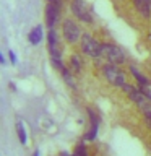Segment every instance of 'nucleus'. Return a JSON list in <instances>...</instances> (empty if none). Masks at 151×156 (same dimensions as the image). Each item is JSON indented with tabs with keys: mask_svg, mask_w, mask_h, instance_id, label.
<instances>
[{
	"mask_svg": "<svg viewBox=\"0 0 151 156\" xmlns=\"http://www.w3.org/2000/svg\"><path fill=\"white\" fill-rule=\"evenodd\" d=\"M81 52L88 57H101L102 55V44H99L91 34H83L81 36Z\"/></svg>",
	"mask_w": 151,
	"mask_h": 156,
	"instance_id": "f257e3e1",
	"label": "nucleus"
},
{
	"mask_svg": "<svg viewBox=\"0 0 151 156\" xmlns=\"http://www.w3.org/2000/svg\"><path fill=\"white\" fill-rule=\"evenodd\" d=\"M51 49V60H52V65L57 68V70H63V63H62V54L60 51H58V47L57 46H52V47H49Z\"/></svg>",
	"mask_w": 151,
	"mask_h": 156,
	"instance_id": "1a4fd4ad",
	"label": "nucleus"
},
{
	"mask_svg": "<svg viewBox=\"0 0 151 156\" xmlns=\"http://www.w3.org/2000/svg\"><path fill=\"white\" fill-rule=\"evenodd\" d=\"M62 31H63V39L68 44H76L78 41H81V29L78 26V23L73 21L72 18H67L63 21Z\"/></svg>",
	"mask_w": 151,
	"mask_h": 156,
	"instance_id": "7ed1b4c3",
	"label": "nucleus"
},
{
	"mask_svg": "<svg viewBox=\"0 0 151 156\" xmlns=\"http://www.w3.org/2000/svg\"><path fill=\"white\" fill-rule=\"evenodd\" d=\"M102 57H106L111 63H117V65L125 62L124 51L114 44H102Z\"/></svg>",
	"mask_w": 151,
	"mask_h": 156,
	"instance_id": "39448f33",
	"label": "nucleus"
},
{
	"mask_svg": "<svg viewBox=\"0 0 151 156\" xmlns=\"http://www.w3.org/2000/svg\"><path fill=\"white\" fill-rule=\"evenodd\" d=\"M104 76L112 86H124L125 85V73L117 67V63H109L104 67Z\"/></svg>",
	"mask_w": 151,
	"mask_h": 156,
	"instance_id": "20e7f679",
	"label": "nucleus"
},
{
	"mask_svg": "<svg viewBox=\"0 0 151 156\" xmlns=\"http://www.w3.org/2000/svg\"><path fill=\"white\" fill-rule=\"evenodd\" d=\"M70 10L73 13V16L78 18L80 21L83 23H93V15H91V10L88 7V3L85 0H72L70 2Z\"/></svg>",
	"mask_w": 151,
	"mask_h": 156,
	"instance_id": "f03ea898",
	"label": "nucleus"
},
{
	"mask_svg": "<svg viewBox=\"0 0 151 156\" xmlns=\"http://www.w3.org/2000/svg\"><path fill=\"white\" fill-rule=\"evenodd\" d=\"M138 88H140L141 91H143V94H145V96H146V98H148V99L151 101V90H148V86H145V85H140Z\"/></svg>",
	"mask_w": 151,
	"mask_h": 156,
	"instance_id": "6ab92c4d",
	"label": "nucleus"
},
{
	"mask_svg": "<svg viewBox=\"0 0 151 156\" xmlns=\"http://www.w3.org/2000/svg\"><path fill=\"white\" fill-rule=\"evenodd\" d=\"M16 132H18L19 141H21L23 145H26V130H24V125L21 124V122H18V124H16Z\"/></svg>",
	"mask_w": 151,
	"mask_h": 156,
	"instance_id": "ddd939ff",
	"label": "nucleus"
},
{
	"mask_svg": "<svg viewBox=\"0 0 151 156\" xmlns=\"http://www.w3.org/2000/svg\"><path fill=\"white\" fill-rule=\"evenodd\" d=\"M10 60H12V63H15V62H16V55L13 54V51L10 52Z\"/></svg>",
	"mask_w": 151,
	"mask_h": 156,
	"instance_id": "aec40b11",
	"label": "nucleus"
},
{
	"mask_svg": "<svg viewBox=\"0 0 151 156\" xmlns=\"http://www.w3.org/2000/svg\"><path fill=\"white\" fill-rule=\"evenodd\" d=\"M60 8L62 7H58V5L55 3H52V2H47L46 5V24H47V28L49 29H52L54 26H55V23H57V20H58V15H60Z\"/></svg>",
	"mask_w": 151,
	"mask_h": 156,
	"instance_id": "0eeeda50",
	"label": "nucleus"
},
{
	"mask_svg": "<svg viewBox=\"0 0 151 156\" xmlns=\"http://www.w3.org/2000/svg\"><path fill=\"white\" fill-rule=\"evenodd\" d=\"M34 156H39V151H36V153H34Z\"/></svg>",
	"mask_w": 151,
	"mask_h": 156,
	"instance_id": "412c9836",
	"label": "nucleus"
},
{
	"mask_svg": "<svg viewBox=\"0 0 151 156\" xmlns=\"http://www.w3.org/2000/svg\"><path fill=\"white\" fill-rule=\"evenodd\" d=\"M143 114H145V120H146V125H148L149 129H151V106H149V104H148V106H146L145 109H143Z\"/></svg>",
	"mask_w": 151,
	"mask_h": 156,
	"instance_id": "a211bd4d",
	"label": "nucleus"
},
{
	"mask_svg": "<svg viewBox=\"0 0 151 156\" xmlns=\"http://www.w3.org/2000/svg\"><path fill=\"white\" fill-rule=\"evenodd\" d=\"M133 5L143 18L151 16V0H133Z\"/></svg>",
	"mask_w": 151,
	"mask_h": 156,
	"instance_id": "6e6552de",
	"label": "nucleus"
},
{
	"mask_svg": "<svg viewBox=\"0 0 151 156\" xmlns=\"http://www.w3.org/2000/svg\"><path fill=\"white\" fill-rule=\"evenodd\" d=\"M28 39L33 46H37L39 42L42 41V26H36L31 33L28 34Z\"/></svg>",
	"mask_w": 151,
	"mask_h": 156,
	"instance_id": "9d476101",
	"label": "nucleus"
},
{
	"mask_svg": "<svg viewBox=\"0 0 151 156\" xmlns=\"http://www.w3.org/2000/svg\"><path fill=\"white\" fill-rule=\"evenodd\" d=\"M81 65H83V62H81V58L76 55V54H73V55L70 57V68L73 72H80L81 70Z\"/></svg>",
	"mask_w": 151,
	"mask_h": 156,
	"instance_id": "f8f14e48",
	"label": "nucleus"
},
{
	"mask_svg": "<svg viewBox=\"0 0 151 156\" xmlns=\"http://www.w3.org/2000/svg\"><path fill=\"white\" fill-rule=\"evenodd\" d=\"M47 41H49V47H52V46H57V33H55V29H49V33H47Z\"/></svg>",
	"mask_w": 151,
	"mask_h": 156,
	"instance_id": "4468645a",
	"label": "nucleus"
},
{
	"mask_svg": "<svg viewBox=\"0 0 151 156\" xmlns=\"http://www.w3.org/2000/svg\"><path fill=\"white\" fill-rule=\"evenodd\" d=\"M122 90L125 91V94L130 98L132 101L135 102V104H138L141 109H145L146 106H148V98H146L145 94H143V91L140 90V88H135V86H132V85H125L122 86Z\"/></svg>",
	"mask_w": 151,
	"mask_h": 156,
	"instance_id": "423d86ee",
	"label": "nucleus"
},
{
	"mask_svg": "<svg viewBox=\"0 0 151 156\" xmlns=\"http://www.w3.org/2000/svg\"><path fill=\"white\" fill-rule=\"evenodd\" d=\"M73 156H88V150H86V146L85 143H80L76 146V150H75V154Z\"/></svg>",
	"mask_w": 151,
	"mask_h": 156,
	"instance_id": "f3484780",
	"label": "nucleus"
},
{
	"mask_svg": "<svg viewBox=\"0 0 151 156\" xmlns=\"http://www.w3.org/2000/svg\"><path fill=\"white\" fill-rule=\"evenodd\" d=\"M62 76H63V80H65L67 85H70L72 88H75V81H73V76H72V73H70V72L63 68V70H62Z\"/></svg>",
	"mask_w": 151,
	"mask_h": 156,
	"instance_id": "dca6fc26",
	"label": "nucleus"
},
{
	"mask_svg": "<svg viewBox=\"0 0 151 156\" xmlns=\"http://www.w3.org/2000/svg\"><path fill=\"white\" fill-rule=\"evenodd\" d=\"M130 72H132V75L135 76V80L138 81L140 85H145V86H148V85H149V80L143 75V73H140V72L136 70V68H135L133 65H130Z\"/></svg>",
	"mask_w": 151,
	"mask_h": 156,
	"instance_id": "9b49d317",
	"label": "nucleus"
},
{
	"mask_svg": "<svg viewBox=\"0 0 151 156\" xmlns=\"http://www.w3.org/2000/svg\"><path fill=\"white\" fill-rule=\"evenodd\" d=\"M97 127H99V125H93V124H91V127H90V132H88V133L85 135V140H86V141H91V140H94V138H96Z\"/></svg>",
	"mask_w": 151,
	"mask_h": 156,
	"instance_id": "2eb2a0df",
	"label": "nucleus"
}]
</instances>
